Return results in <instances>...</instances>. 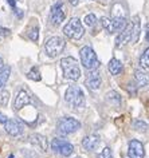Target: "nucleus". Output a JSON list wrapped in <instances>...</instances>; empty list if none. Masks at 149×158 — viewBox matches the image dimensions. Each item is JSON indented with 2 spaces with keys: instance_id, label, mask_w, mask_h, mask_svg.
<instances>
[{
  "instance_id": "nucleus-21",
  "label": "nucleus",
  "mask_w": 149,
  "mask_h": 158,
  "mask_svg": "<svg viewBox=\"0 0 149 158\" xmlns=\"http://www.w3.org/2000/svg\"><path fill=\"white\" fill-rule=\"evenodd\" d=\"M10 74H11V67L10 66L4 67V69L0 71V90H2L3 86L7 83V81H8V78H10Z\"/></svg>"
},
{
  "instance_id": "nucleus-1",
  "label": "nucleus",
  "mask_w": 149,
  "mask_h": 158,
  "mask_svg": "<svg viewBox=\"0 0 149 158\" xmlns=\"http://www.w3.org/2000/svg\"><path fill=\"white\" fill-rule=\"evenodd\" d=\"M61 67L63 71V77L69 81H78L81 78V67L78 64V60L74 59L73 56H67V58H62L61 60Z\"/></svg>"
},
{
  "instance_id": "nucleus-2",
  "label": "nucleus",
  "mask_w": 149,
  "mask_h": 158,
  "mask_svg": "<svg viewBox=\"0 0 149 158\" xmlns=\"http://www.w3.org/2000/svg\"><path fill=\"white\" fill-rule=\"evenodd\" d=\"M65 101L73 109H81L85 106V94L78 86H70L65 93Z\"/></svg>"
},
{
  "instance_id": "nucleus-8",
  "label": "nucleus",
  "mask_w": 149,
  "mask_h": 158,
  "mask_svg": "<svg viewBox=\"0 0 149 158\" xmlns=\"http://www.w3.org/2000/svg\"><path fill=\"white\" fill-rule=\"evenodd\" d=\"M128 157L129 158H144L145 150L144 145L138 139H132L128 143Z\"/></svg>"
},
{
  "instance_id": "nucleus-15",
  "label": "nucleus",
  "mask_w": 149,
  "mask_h": 158,
  "mask_svg": "<svg viewBox=\"0 0 149 158\" xmlns=\"http://www.w3.org/2000/svg\"><path fill=\"white\" fill-rule=\"evenodd\" d=\"M132 39H130V43H137L140 39V34H141V23H140V18L137 16H133L132 18Z\"/></svg>"
},
{
  "instance_id": "nucleus-10",
  "label": "nucleus",
  "mask_w": 149,
  "mask_h": 158,
  "mask_svg": "<svg viewBox=\"0 0 149 158\" xmlns=\"http://www.w3.org/2000/svg\"><path fill=\"white\" fill-rule=\"evenodd\" d=\"M31 103V97L30 94L26 91V90H20V91L18 93L16 98H15L14 101V109L16 110V111H19L20 109H23L24 106L30 105Z\"/></svg>"
},
{
  "instance_id": "nucleus-7",
  "label": "nucleus",
  "mask_w": 149,
  "mask_h": 158,
  "mask_svg": "<svg viewBox=\"0 0 149 158\" xmlns=\"http://www.w3.org/2000/svg\"><path fill=\"white\" fill-rule=\"evenodd\" d=\"M51 149L62 157H70L74 152V146L62 138H54L51 141Z\"/></svg>"
},
{
  "instance_id": "nucleus-18",
  "label": "nucleus",
  "mask_w": 149,
  "mask_h": 158,
  "mask_svg": "<svg viewBox=\"0 0 149 158\" xmlns=\"http://www.w3.org/2000/svg\"><path fill=\"white\" fill-rule=\"evenodd\" d=\"M112 20H113V26H114L116 32H121V31H124L125 28H126V26H128V22H126V19H125V16H114Z\"/></svg>"
},
{
  "instance_id": "nucleus-27",
  "label": "nucleus",
  "mask_w": 149,
  "mask_h": 158,
  "mask_svg": "<svg viewBox=\"0 0 149 158\" xmlns=\"http://www.w3.org/2000/svg\"><path fill=\"white\" fill-rule=\"evenodd\" d=\"M97 16L94 14H89V15H86V18H85V24L86 26H89V27H94L97 24Z\"/></svg>"
},
{
  "instance_id": "nucleus-16",
  "label": "nucleus",
  "mask_w": 149,
  "mask_h": 158,
  "mask_svg": "<svg viewBox=\"0 0 149 158\" xmlns=\"http://www.w3.org/2000/svg\"><path fill=\"white\" fill-rule=\"evenodd\" d=\"M30 142L38 148H40L43 152H46L47 148H49V142H47V138L43 137L42 134H31L30 135Z\"/></svg>"
},
{
  "instance_id": "nucleus-3",
  "label": "nucleus",
  "mask_w": 149,
  "mask_h": 158,
  "mask_svg": "<svg viewBox=\"0 0 149 158\" xmlns=\"http://www.w3.org/2000/svg\"><path fill=\"white\" fill-rule=\"evenodd\" d=\"M79 58H81L82 66L89 71H96L101 64L100 60H98V58H97V54L94 52V50L89 46H85L81 48Z\"/></svg>"
},
{
  "instance_id": "nucleus-14",
  "label": "nucleus",
  "mask_w": 149,
  "mask_h": 158,
  "mask_svg": "<svg viewBox=\"0 0 149 158\" xmlns=\"http://www.w3.org/2000/svg\"><path fill=\"white\" fill-rule=\"evenodd\" d=\"M4 129L7 134H10L12 137H16L19 134H22V126L15 119H7V122L4 123Z\"/></svg>"
},
{
  "instance_id": "nucleus-11",
  "label": "nucleus",
  "mask_w": 149,
  "mask_h": 158,
  "mask_svg": "<svg viewBox=\"0 0 149 158\" xmlns=\"http://www.w3.org/2000/svg\"><path fill=\"white\" fill-rule=\"evenodd\" d=\"M130 39H132V23L128 24L124 31L118 32V35L116 38V47H118V48L120 47H124L126 43L130 42Z\"/></svg>"
},
{
  "instance_id": "nucleus-24",
  "label": "nucleus",
  "mask_w": 149,
  "mask_h": 158,
  "mask_svg": "<svg viewBox=\"0 0 149 158\" xmlns=\"http://www.w3.org/2000/svg\"><path fill=\"white\" fill-rule=\"evenodd\" d=\"M10 102V91L6 89H2L0 90V106L6 107Z\"/></svg>"
},
{
  "instance_id": "nucleus-26",
  "label": "nucleus",
  "mask_w": 149,
  "mask_h": 158,
  "mask_svg": "<svg viewBox=\"0 0 149 158\" xmlns=\"http://www.w3.org/2000/svg\"><path fill=\"white\" fill-rule=\"evenodd\" d=\"M27 35H28V38L32 42H36L39 39V28H38V26L31 27V28L28 30V32H27Z\"/></svg>"
},
{
  "instance_id": "nucleus-4",
  "label": "nucleus",
  "mask_w": 149,
  "mask_h": 158,
  "mask_svg": "<svg viewBox=\"0 0 149 158\" xmlns=\"http://www.w3.org/2000/svg\"><path fill=\"white\" fill-rule=\"evenodd\" d=\"M63 34L70 39H74V40H78L83 36L85 34V28L83 24L81 23V20L78 18H73L67 22V24L63 27Z\"/></svg>"
},
{
  "instance_id": "nucleus-5",
  "label": "nucleus",
  "mask_w": 149,
  "mask_h": 158,
  "mask_svg": "<svg viewBox=\"0 0 149 158\" xmlns=\"http://www.w3.org/2000/svg\"><path fill=\"white\" fill-rule=\"evenodd\" d=\"M78 129H81V122L71 117H63L58 121L57 131L62 135H69V134L75 133Z\"/></svg>"
},
{
  "instance_id": "nucleus-31",
  "label": "nucleus",
  "mask_w": 149,
  "mask_h": 158,
  "mask_svg": "<svg viewBox=\"0 0 149 158\" xmlns=\"http://www.w3.org/2000/svg\"><path fill=\"white\" fill-rule=\"evenodd\" d=\"M7 119H8V118H7L3 113H0V123H6Z\"/></svg>"
},
{
  "instance_id": "nucleus-9",
  "label": "nucleus",
  "mask_w": 149,
  "mask_h": 158,
  "mask_svg": "<svg viewBox=\"0 0 149 158\" xmlns=\"http://www.w3.org/2000/svg\"><path fill=\"white\" fill-rule=\"evenodd\" d=\"M50 19H51V23L54 26H59L65 20V11H63V3L62 2H58L57 4L53 6Z\"/></svg>"
},
{
  "instance_id": "nucleus-33",
  "label": "nucleus",
  "mask_w": 149,
  "mask_h": 158,
  "mask_svg": "<svg viewBox=\"0 0 149 158\" xmlns=\"http://www.w3.org/2000/svg\"><path fill=\"white\" fill-rule=\"evenodd\" d=\"M78 2H79V0H70V4L75 7V6H78Z\"/></svg>"
},
{
  "instance_id": "nucleus-36",
  "label": "nucleus",
  "mask_w": 149,
  "mask_h": 158,
  "mask_svg": "<svg viewBox=\"0 0 149 158\" xmlns=\"http://www.w3.org/2000/svg\"><path fill=\"white\" fill-rule=\"evenodd\" d=\"M8 158H15V157H14V154H10V157H8Z\"/></svg>"
},
{
  "instance_id": "nucleus-6",
  "label": "nucleus",
  "mask_w": 149,
  "mask_h": 158,
  "mask_svg": "<svg viewBox=\"0 0 149 158\" xmlns=\"http://www.w3.org/2000/svg\"><path fill=\"white\" fill-rule=\"evenodd\" d=\"M65 39L61 38V36H53L50 39L46 40V44H45V51L46 54L49 55L50 58H55L58 56L59 54H62V51L65 50Z\"/></svg>"
},
{
  "instance_id": "nucleus-30",
  "label": "nucleus",
  "mask_w": 149,
  "mask_h": 158,
  "mask_svg": "<svg viewBox=\"0 0 149 158\" xmlns=\"http://www.w3.org/2000/svg\"><path fill=\"white\" fill-rule=\"evenodd\" d=\"M11 31L8 28H0V36H8Z\"/></svg>"
},
{
  "instance_id": "nucleus-25",
  "label": "nucleus",
  "mask_w": 149,
  "mask_h": 158,
  "mask_svg": "<svg viewBox=\"0 0 149 158\" xmlns=\"http://www.w3.org/2000/svg\"><path fill=\"white\" fill-rule=\"evenodd\" d=\"M27 78L31 79V81H35V82H39L42 79L40 73H39V70L36 69V67H32V69L27 73Z\"/></svg>"
},
{
  "instance_id": "nucleus-34",
  "label": "nucleus",
  "mask_w": 149,
  "mask_h": 158,
  "mask_svg": "<svg viewBox=\"0 0 149 158\" xmlns=\"http://www.w3.org/2000/svg\"><path fill=\"white\" fill-rule=\"evenodd\" d=\"M3 64H4V63H3V59H2V56H0V71L4 69V66H3Z\"/></svg>"
},
{
  "instance_id": "nucleus-13",
  "label": "nucleus",
  "mask_w": 149,
  "mask_h": 158,
  "mask_svg": "<svg viewBox=\"0 0 149 158\" xmlns=\"http://www.w3.org/2000/svg\"><path fill=\"white\" fill-rule=\"evenodd\" d=\"M134 81L138 87H145L149 85V73L145 71L144 69L136 70L134 71Z\"/></svg>"
},
{
  "instance_id": "nucleus-20",
  "label": "nucleus",
  "mask_w": 149,
  "mask_h": 158,
  "mask_svg": "<svg viewBox=\"0 0 149 158\" xmlns=\"http://www.w3.org/2000/svg\"><path fill=\"white\" fill-rule=\"evenodd\" d=\"M106 101L110 105L114 106V107H118L121 105V95L117 91H114V90H112V91H109L106 94Z\"/></svg>"
},
{
  "instance_id": "nucleus-32",
  "label": "nucleus",
  "mask_w": 149,
  "mask_h": 158,
  "mask_svg": "<svg viewBox=\"0 0 149 158\" xmlns=\"http://www.w3.org/2000/svg\"><path fill=\"white\" fill-rule=\"evenodd\" d=\"M7 2H8V4H10L11 7H15V6H16V2H15V0H7Z\"/></svg>"
},
{
  "instance_id": "nucleus-35",
  "label": "nucleus",
  "mask_w": 149,
  "mask_h": 158,
  "mask_svg": "<svg viewBox=\"0 0 149 158\" xmlns=\"http://www.w3.org/2000/svg\"><path fill=\"white\" fill-rule=\"evenodd\" d=\"M147 40L149 42V24L147 26Z\"/></svg>"
},
{
  "instance_id": "nucleus-12",
  "label": "nucleus",
  "mask_w": 149,
  "mask_h": 158,
  "mask_svg": "<svg viewBox=\"0 0 149 158\" xmlns=\"http://www.w3.org/2000/svg\"><path fill=\"white\" fill-rule=\"evenodd\" d=\"M100 142H101L100 137L96 135V134H90V135H86L82 139V146H83V149L89 150V152H93V150H96L98 148Z\"/></svg>"
},
{
  "instance_id": "nucleus-28",
  "label": "nucleus",
  "mask_w": 149,
  "mask_h": 158,
  "mask_svg": "<svg viewBox=\"0 0 149 158\" xmlns=\"http://www.w3.org/2000/svg\"><path fill=\"white\" fill-rule=\"evenodd\" d=\"M134 129L140 133H145L148 130V123L144 121H136L134 122Z\"/></svg>"
},
{
  "instance_id": "nucleus-23",
  "label": "nucleus",
  "mask_w": 149,
  "mask_h": 158,
  "mask_svg": "<svg viewBox=\"0 0 149 158\" xmlns=\"http://www.w3.org/2000/svg\"><path fill=\"white\" fill-rule=\"evenodd\" d=\"M140 66L143 67V69H149V47L148 48L144 50V52L141 54L140 56Z\"/></svg>"
},
{
  "instance_id": "nucleus-29",
  "label": "nucleus",
  "mask_w": 149,
  "mask_h": 158,
  "mask_svg": "<svg viewBox=\"0 0 149 158\" xmlns=\"http://www.w3.org/2000/svg\"><path fill=\"white\" fill-rule=\"evenodd\" d=\"M98 158H113V153H112V149L110 148H105L102 152L100 153Z\"/></svg>"
},
{
  "instance_id": "nucleus-22",
  "label": "nucleus",
  "mask_w": 149,
  "mask_h": 158,
  "mask_svg": "<svg viewBox=\"0 0 149 158\" xmlns=\"http://www.w3.org/2000/svg\"><path fill=\"white\" fill-rule=\"evenodd\" d=\"M101 24H102V27L108 31L109 34H114V32H116L112 19H109V18H106V16H102V18H101Z\"/></svg>"
},
{
  "instance_id": "nucleus-19",
  "label": "nucleus",
  "mask_w": 149,
  "mask_h": 158,
  "mask_svg": "<svg viewBox=\"0 0 149 158\" xmlns=\"http://www.w3.org/2000/svg\"><path fill=\"white\" fill-rule=\"evenodd\" d=\"M108 69L110 71L112 75H118L121 71H122V63H121L118 59L113 58V59H110V62H109Z\"/></svg>"
},
{
  "instance_id": "nucleus-17",
  "label": "nucleus",
  "mask_w": 149,
  "mask_h": 158,
  "mask_svg": "<svg viewBox=\"0 0 149 158\" xmlns=\"http://www.w3.org/2000/svg\"><path fill=\"white\" fill-rule=\"evenodd\" d=\"M101 83H102V79H101L100 75L96 74V73L93 75H90V77L86 79V86H87V89L94 90V91L101 87Z\"/></svg>"
}]
</instances>
